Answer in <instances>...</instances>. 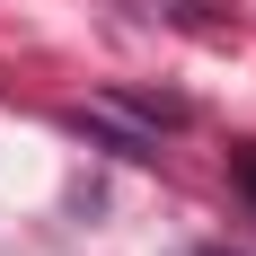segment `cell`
Listing matches in <instances>:
<instances>
[{
	"mask_svg": "<svg viewBox=\"0 0 256 256\" xmlns=\"http://www.w3.org/2000/svg\"><path fill=\"white\" fill-rule=\"evenodd\" d=\"M230 177H238V194L256 204V150H230Z\"/></svg>",
	"mask_w": 256,
	"mask_h": 256,
	"instance_id": "obj_1",
	"label": "cell"
},
{
	"mask_svg": "<svg viewBox=\"0 0 256 256\" xmlns=\"http://www.w3.org/2000/svg\"><path fill=\"white\" fill-rule=\"evenodd\" d=\"M204 256H230V248H204Z\"/></svg>",
	"mask_w": 256,
	"mask_h": 256,
	"instance_id": "obj_2",
	"label": "cell"
}]
</instances>
